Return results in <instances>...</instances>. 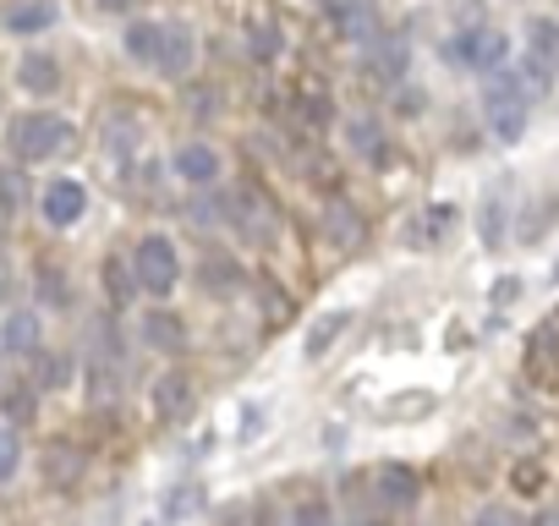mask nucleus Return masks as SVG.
I'll return each instance as SVG.
<instances>
[{"label":"nucleus","instance_id":"nucleus-31","mask_svg":"<svg viewBox=\"0 0 559 526\" xmlns=\"http://www.w3.org/2000/svg\"><path fill=\"white\" fill-rule=\"evenodd\" d=\"M510 488H515V493H526V499H532V493H543V461H537V455L515 461V466H510Z\"/></svg>","mask_w":559,"mask_h":526},{"label":"nucleus","instance_id":"nucleus-42","mask_svg":"<svg viewBox=\"0 0 559 526\" xmlns=\"http://www.w3.org/2000/svg\"><path fill=\"white\" fill-rule=\"evenodd\" d=\"M362 526H384V521H362Z\"/></svg>","mask_w":559,"mask_h":526},{"label":"nucleus","instance_id":"nucleus-6","mask_svg":"<svg viewBox=\"0 0 559 526\" xmlns=\"http://www.w3.org/2000/svg\"><path fill=\"white\" fill-rule=\"evenodd\" d=\"M192 406H198V384H192V373L170 368V373L154 379V417H159V422H187Z\"/></svg>","mask_w":559,"mask_h":526},{"label":"nucleus","instance_id":"nucleus-11","mask_svg":"<svg viewBox=\"0 0 559 526\" xmlns=\"http://www.w3.org/2000/svg\"><path fill=\"white\" fill-rule=\"evenodd\" d=\"M192 61H198L192 28H187V23H159V56H154V67H159L165 77H187Z\"/></svg>","mask_w":559,"mask_h":526},{"label":"nucleus","instance_id":"nucleus-30","mask_svg":"<svg viewBox=\"0 0 559 526\" xmlns=\"http://www.w3.org/2000/svg\"><path fill=\"white\" fill-rule=\"evenodd\" d=\"M0 406H7V422H34V411H39V401H34L28 384H12L7 395H0Z\"/></svg>","mask_w":559,"mask_h":526},{"label":"nucleus","instance_id":"nucleus-13","mask_svg":"<svg viewBox=\"0 0 559 526\" xmlns=\"http://www.w3.org/2000/svg\"><path fill=\"white\" fill-rule=\"evenodd\" d=\"M143 346H148V351H165V357H170V351H187V324H181L170 308H148V313H143Z\"/></svg>","mask_w":559,"mask_h":526},{"label":"nucleus","instance_id":"nucleus-32","mask_svg":"<svg viewBox=\"0 0 559 526\" xmlns=\"http://www.w3.org/2000/svg\"><path fill=\"white\" fill-rule=\"evenodd\" d=\"M39 357H45L39 384H45V390H67V384H72V357H67V351H39Z\"/></svg>","mask_w":559,"mask_h":526},{"label":"nucleus","instance_id":"nucleus-25","mask_svg":"<svg viewBox=\"0 0 559 526\" xmlns=\"http://www.w3.org/2000/svg\"><path fill=\"white\" fill-rule=\"evenodd\" d=\"M198 280H203L209 291H230V286L241 280V270H236V258H230V252H209V258H203V270H198Z\"/></svg>","mask_w":559,"mask_h":526},{"label":"nucleus","instance_id":"nucleus-16","mask_svg":"<svg viewBox=\"0 0 559 526\" xmlns=\"http://www.w3.org/2000/svg\"><path fill=\"white\" fill-rule=\"evenodd\" d=\"M203 510H209V488H203V482H170L165 499H159V515H165L170 526H187V521L203 515Z\"/></svg>","mask_w":559,"mask_h":526},{"label":"nucleus","instance_id":"nucleus-4","mask_svg":"<svg viewBox=\"0 0 559 526\" xmlns=\"http://www.w3.org/2000/svg\"><path fill=\"white\" fill-rule=\"evenodd\" d=\"M521 373L532 390H554L559 384V308L526 335V357H521Z\"/></svg>","mask_w":559,"mask_h":526},{"label":"nucleus","instance_id":"nucleus-20","mask_svg":"<svg viewBox=\"0 0 559 526\" xmlns=\"http://www.w3.org/2000/svg\"><path fill=\"white\" fill-rule=\"evenodd\" d=\"M526 56L559 77V23L554 17H532L526 23Z\"/></svg>","mask_w":559,"mask_h":526},{"label":"nucleus","instance_id":"nucleus-40","mask_svg":"<svg viewBox=\"0 0 559 526\" xmlns=\"http://www.w3.org/2000/svg\"><path fill=\"white\" fill-rule=\"evenodd\" d=\"M105 12H132V7H143V0H99Z\"/></svg>","mask_w":559,"mask_h":526},{"label":"nucleus","instance_id":"nucleus-27","mask_svg":"<svg viewBox=\"0 0 559 526\" xmlns=\"http://www.w3.org/2000/svg\"><path fill=\"white\" fill-rule=\"evenodd\" d=\"M116 395H121V379H116V368L94 357V362H88V401H94V406H110Z\"/></svg>","mask_w":559,"mask_h":526},{"label":"nucleus","instance_id":"nucleus-23","mask_svg":"<svg viewBox=\"0 0 559 526\" xmlns=\"http://www.w3.org/2000/svg\"><path fill=\"white\" fill-rule=\"evenodd\" d=\"M105 297H110V308H132V297H138L132 258H121V252H110V258H105Z\"/></svg>","mask_w":559,"mask_h":526},{"label":"nucleus","instance_id":"nucleus-24","mask_svg":"<svg viewBox=\"0 0 559 526\" xmlns=\"http://www.w3.org/2000/svg\"><path fill=\"white\" fill-rule=\"evenodd\" d=\"M7 28L12 34H45V28H56V0H23V7H7Z\"/></svg>","mask_w":559,"mask_h":526},{"label":"nucleus","instance_id":"nucleus-14","mask_svg":"<svg viewBox=\"0 0 559 526\" xmlns=\"http://www.w3.org/2000/svg\"><path fill=\"white\" fill-rule=\"evenodd\" d=\"M373 493H379L384 504H395V510H406V504H417V493H423V482H417V471H412V466H401V461H390V466H379V471H373Z\"/></svg>","mask_w":559,"mask_h":526},{"label":"nucleus","instance_id":"nucleus-43","mask_svg":"<svg viewBox=\"0 0 559 526\" xmlns=\"http://www.w3.org/2000/svg\"><path fill=\"white\" fill-rule=\"evenodd\" d=\"M554 280H559V263H554Z\"/></svg>","mask_w":559,"mask_h":526},{"label":"nucleus","instance_id":"nucleus-39","mask_svg":"<svg viewBox=\"0 0 559 526\" xmlns=\"http://www.w3.org/2000/svg\"><path fill=\"white\" fill-rule=\"evenodd\" d=\"M7 230H12V203L0 198V241H7Z\"/></svg>","mask_w":559,"mask_h":526},{"label":"nucleus","instance_id":"nucleus-10","mask_svg":"<svg viewBox=\"0 0 559 526\" xmlns=\"http://www.w3.org/2000/svg\"><path fill=\"white\" fill-rule=\"evenodd\" d=\"M230 225H236L247 241H269V230H274V203H269L258 187H241V192H230Z\"/></svg>","mask_w":559,"mask_h":526},{"label":"nucleus","instance_id":"nucleus-19","mask_svg":"<svg viewBox=\"0 0 559 526\" xmlns=\"http://www.w3.org/2000/svg\"><path fill=\"white\" fill-rule=\"evenodd\" d=\"M352 330V308H335V313H324L313 330H308V340H302V351H308V362H324L330 351H335V340Z\"/></svg>","mask_w":559,"mask_h":526},{"label":"nucleus","instance_id":"nucleus-26","mask_svg":"<svg viewBox=\"0 0 559 526\" xmlns=\"http://www.w3.org/2000/svg\"><path fill=\"white\" fill-rule=\"evenodd\" d=\"M127 56L132 61H143V67H154V56H159V23H127Z\"/></svg>","mask_w":559,"mask_h":526},{"label":"nucleus","instance_id":"nucleus-1","mask_svg":"<svg viewBox=\"0 0 559 526\" xmlns=\"http://www.w3.org/2000/svg\"><path fill=\"white\" fill-rule=\"evenodd\" d=\"M483 116H488V132L499 143H521L526 138V121H532V99L521 94L515 72H493L488 88H483Z\"/></svg>","mask_w":559,"mask_h":526},{"label":"nucleus","instance_id":"nucleus-33","mask_svg":"<svg viewBox=\"0 0 559 526\" xmlns=\"http://www.w3.org/2000/svg\"><path fill=\"white\" fill-rule=\"evenodd\" d=\"M292 526H335V510H330V499H302L297 504V515H292Z\"/></svg>","mask_w":559,"mask_h":526},{"label":"nucleus","instance_id":"nucleus-5","mask_svg":"<svg viewBox=\"0 0 559 526\" xmlns=\"http://www.w3.org/2000/svg\"><path fill=\"white\" fill-rule=\"evenodd\" d=\"M444 56L461 61V67H477V72H499V67L510 61V39H504L499 28H466V34L450 39Z\"/></svg>","mask_w":559,"mask_h":526},{"label":"nucleus","instance_id":"nucleus-34","mask_svg":"<svg viewBox=\"0 0 559 526\" xmlns=\"http://www.w3.org/2000/svg\"><path fill=\"white\" fill-rule=\"evenodd\" d=\"M412 401H390L384 406V417H395V422H406V417H423V411H433V395L428 390H406Z\"/></svg>","mask_w":559,"mask_h":526},{"label":"nucleus","instance_id":"nucleus-36","mask_svg":"<svg viewBox=\"0 0 559 526\" xmlns=\"http://www.w3.org/2000/svg\"><path fill=\"white\" fill-rule=\"evenodd\" d=\"M472 526H526V521H521L510 504H483V510L472 515Z\"/></svg>","mask_w":559,"mask_h":526},{"label":"nucleus","instance_id":"nucleus-21","mask_svg":"<svg viewBox=\"0 0 559 526\" xmlns=\"http://www.w3.org/2000/svg\"><path fill=\"white\" fill-rule=\"evenodd\" d=\"M324 230H330V241H335V247H362V236H368L362 214H357L352 203H341V198L324 208Z\"/></svg>","mask_w":559,"mask_h":526},{"label":"nucleus","instance_id":"nucleus-37","mask_svg":"<svg viewBox=\"0 0 559 526\" xmlns=\"http://www.w3.org/2000/svg\"><path fill=\"white\" fill-rule=\"evenodd\" d=\"M330 17H346V12H373V0H319Z\"/></svg>","mask_w":559,"mask_h":526},{"label":"nucleus","instance_id":"nucleus-8","mask_svg":"<svg viewBox=\"0 0 559 526\" xmlns=\"http://www.w3.org/2000/svg\"><path fill=\"white\" fill-rule=\"evenodd\" d=\"M17 88L34 94V99H56V94L67 88V72H61V61H56L50 50H23V61H17Z\"/></svg>","mask_w":559,"mask_h":526},{"label":"nucleus","instance_id":"nucleus-12","mask_svg":"<svg viewBox=\"0 0 559 526\" xmlns=\"http://www.w3.org/2000/svg\"><path fill=\"white\" fill-rule=\"evenodd\" d=\"M455 219H461L455 203H428L423 214H412V225H406L401 236H406V247H439V241L455 230Z\"/></svg>","mask_w":559,"mask_h":526},{"label":"nucleus","instance_id":"nucleus-35","mask_svg":"<svg viewBox=\"0 0 559 526\" xmlns=\"http://www.w3.org/2000/svg\"><path fill=\"white\" fill-rule=\"evenodd\" d=\"M17 466H23V444H17L12 428H0V482H12Z\"/></svg>","mask_w":559,"mask_h":526},{"label":"nucleus","instance_id":"nucleus-41","mask_svg":"<svg viewBox=\"0 0 559 526\" xmlns=\"http://www.w3.org/2000/svg\"><path fill=\"white\" fill-rule=\"evenodd\" d=\"M532 526H559V510H543V515H537Z\"/></svg>","mask_w":559,"mask_h":526},{"label":"nucleus","instance_id":"nucleus-2","mask_svg":"<svg viewBox=\"0 0 559 526\" xmlns=\"http://www.w3.org/2000/svg\"><path fill=\"white\" fill-rule=\"evenodd\" d=\"M7 138H12V154L23 165H45V159H56L72 143V121L67 116H50V110H28V116L12 121Z\"/></svg>","mask_w":559,"mask_h":526},{"label":"nucleus","instance_id":"nucleus-29","mask_svg":"<svg viewBox=\"0 0 559 526\" xmlns=\"http://www.w3.org/2000/svg\"><path fill=\"white\" fill-rule=\"evenodd\" d=\"M346 143H352L357 154H368V159H384V132H379V121H352V127H346Z\"/></svg>","mask_w":559,"mask_h":526},{"label":"nucleus","instance_id":"nucleus-15","mask_svg":"<svg viewBox=\"0 0 559 526\" xmlns=\"http://www.w3.org/2000/svg\"><path fill=\"white\" fill-rule=\"evenodd\" d=\"M176 176L203 192V187L219 181V154H214L209 143H187V148H176Z\"/></svg>","mask_w":559,"mask_h":526},{"label":"nucleus","instance_id":"nucleus-18","mask_svg":"<svg viewBox=\"0 0 559 526\" xmlns=\"http://www.w3.org/2000/svg\"><path fill=\"white\" fill-rule=\"evenodd\" d=\"M504 219H510V187L499 181V187H488V198H483V208H477V236H483V247H499V241H504Z\"/></svg>","mask_w":559,"mask_h":526},{"label":"nucleus","instance_id":"nucleus-22","mask_svg":"<svg viewBox=\"0 0 559 526\" xmlns=\"http://www.w3.org/2000/svg\"><path fill=\"white\" fill-rule=\"evenodd\" d=\"M34 297H39V308L67 313L72 308V280L56 270V263H39V270H34Z\"/></svg>","mask_w":559,"mask_h":526},{"label":"nucleus","instance_id":"nucleus-9","mask_svg":"<svg viewBox=\"0 0 559 526\" xmlns=\"http://www.w3.org/2000/svg\"><path fill=\"white\" fill-rule=\"evenodd\" d=\"M83 208H88V192H83V181H72V176H56V181L39 192V214H45L56 230L78 225V219H83Z\"/></svg>","mask_w":559,"mask_h":526},{"label":"nucleus","instance_id":"nucleus-7","mask_svg":"<svg viewBox=\"0 0 559 526\" xmlns=\"http://www.w3.org/2000/svg\"><path fill=\"white\" fill-rule=\"evenodd\" d=\"M0 351H12V357H39L45 351V319H39V308H12L7 319H0Z\"/></svg>","mask_w":559,"mask_h":526},{"label":"nucleus","instance_id":"nucleus-17","mask_svg":"<svg viewBox=\"0 0 559 526\" xmlns=\"http://www.w3.org/2000/svg\"><path fill=\"white\" fill-rule=\"evenodd\" d=\"M39 461H45V477H50L56 488H72V482L83 477V450H78L72 439H50Z\"/></svg>","mask_w":559,"mask_h":526},{"label":"nucleus","instance_id":"nucleus-28","mask_svg":"<svg viewBox=\"0 0 559 526\" xmlns=\"http://www.w3.org/2000/svg\"><path fill=\"white\" fill-rule=\"evenodd\" d=\"M247 50H252V61H274V56H280V28H274V17H258V23L247 28Z\"/></svg>","mask_w":559,"mask_h":526},{"label":"nucleus","instance_id":"nucleus-3","mask_svg":"<svg viewBox=\"0 0 559 526\" xmlns=\"http://www.w3.org/2000/svg\"><path fill=\"white\" fill-rule=\"evenodd\" d=\"M132 275H138V291H148V297H170L181 286V252L165 230H148L132 247Z\"/></svg>","mask_w":559,"mask_h":526},{"label":"nucleus","instance_id":"nucleus-38","mask_svg":"<svg viewBox=\"0 0 559 526\" xmlns=\"http://www.w3.org/2000/svg\"><path fill=\"white\" fill-rule=\"evenodd\" d=\"M515 297H521V280H515V275L493 286V308H504V302H515Z\"/></svg>","mask_w":559,"mask_h":526}]
</instances>
